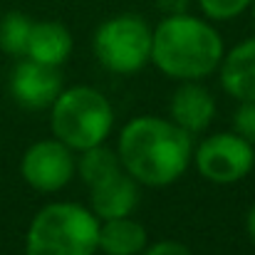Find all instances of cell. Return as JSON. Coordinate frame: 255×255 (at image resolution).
Listing matches in <instances>:
<instances>
[{"label": "cell", "mask_w": 255, "mask_h": 255, "mask_svg": "<svg viewBox=\"0 0 255 255\" xmlns=\"http://www.w3.org/2000/svg\"><path fill=\"white\" fill-rule=\"evenodd\" d=\"M47 112L52 136L67 144L75 154L107 144L117 124L114 104L92 85L65 87Z\"/></svg>", "instance_id": "277c9868"}, {"label": "cell", "mask_w": 255, "mask_h": 255, "mask_svg": "<svg viewBox=\"0 0 255 255\" xmlns=\"http://www.w3.org/2000/svg\"><path fill=\"white\" fill-rule=\"evenodd\" d=\"M149 246V233L134 216L109 218L99 223V253L102 255H141Z\"/></svg>", "instance_id": "4fadbf2b"}, {"label": "cell", "mask_w": 255, "mask_h": 255, "mask_svg": "<svg viewBox=\"0 0 255 255\" xmlns=\"http://www.w3.org/2000/svg\"><path fill=\"white\" fill-rule=\"evenodd\" d=\"M65 89L60 67L40 65L35 60L20 57L10 75V94L22 109H50L52 102Z\"/></svg>", "instance_id": "ba28073f"}, {"label": "cell", "mask_w": 255, "mask_h": 255, "mask_svg": "<svg viewBox=\"0 0 255 255\" xmlns=\"http://www.w3.org/2000/svg\"><path fill=\"white\" fill-rule=\"evenodd\" d=\"M20 176L37 193H57L77 176V154L55 136L32 141L22 151Z\"/></svg>", "instance_id": "52a82bcc"}, {"label": "cell", "mask_w": 255, "mask_h": 255, "mask_svg": "<svg viewBox=\"0 0 255 255\" xmlns=\"http://www.w3.org/2000/svg\"><path fill=\"white\" fill-rule=\"evenodd\" d=\"M32 17H27L20 10H10L0 17V50L15 60L25 57L27 52V40L32 30Z\"/></svg>", "instance_id": "9a60e30c"}, {"label": "cell", "mask_w": 255, "mask_h": 255, "mask_svg": "<svg viewBox=\"0 0 255 255\" xmlns=\"http://www.w3.org/2000/svg\"><path fill=\"white\" fill-rule=\"evenodd\" d=\"M141 255H193V253L181 241H156V243H149Z\"/></svg>", "instance_id": "ac0fdd59"}, {"label": "cell", "mask_w": 255, "mask_h": 255, "mask_svg": "<svg viewBox=\"0 0 255 255\" xmlns=\"http://www.w3.org/2000/svg\"><path fill=\"white\" fill-rule=\"evenodd\" d=\"M233 131L255 146V102H238L233 112Z\"/></svg>", "instance_id": "e0dca14e"}, {"label": "cell", "mask_w": 255, "mask_h": 255, "mask_svg": "<svg viewBox=\"0 0 255 255\" xmlns=\"http://www.w3.org/2000/svg\"><path fill=\"white\" fill-rule=\"evenodd\" d=\"M193 166L201 178L216 186H231L255 169V146L233 129L206 134L193 146Z\"/></svg>", "instance_id": "8992f818"}, {"label": "cell", "mask_w": 255, "mask_h": 255, "mask_svg": "<svg viewBox=\"0 0 255 255\" xmlns=\"http://www.w3.org/2000/svg\"><path fill=\"white\" fill-rule=\"evenodd\" d=\"M161 15H178V12H188L193 0H154Z\"/></svg>", "instance_id": "d6986e66"}, {"label": "cell", "mask_w": 255, "mask_h": 255, "mask_svg": "<svg viewBox=\"0 0 255 255\" xmlns=\"http://www.w3.org/2000/svg\"><path fill=\"white\" fill-rule=\"evenodd\" d=\"M201 10V15H206L213 22H226L233 20L243 12L251 10L253 0H193Z\"/></svg>", "instance_id": "2e32d148"}, {"label": "cell", "mask_w": 255, "mask_h": 255, "mask_svg": "<svg viewBox=\"0 0 255 255\" xmlns=\"http://www.w3.org/2000/svg\"><path fill=\"white\" fill-rule=\"evenodd\" d=\"M139 198H141V186L124 169L114 173L112 178L87 188V206L99 221L134 216Z\"/></svg>", "instance_id": "30bf717a"}, {"label": "cell", "mask_w": 255, "mask_h": 255, "mask_svg": "<svg viewBox=\"0 0 255 255\" xmlns=\"http://www.w3.org/2000/svg\"><path fill=\"white\" fill-rule=\"evenodd\" d=\"M251 15H253V25H255V0H253V5H251Z\"/></svg>", "instance_id": "44dd1931"}, {"label": "cell", "mask_w": 255, "mask_h": 255, "mask_svg": "<svg viewBox=\"0 0 255 255\" xmlns=\"http://www.w3.org/2000/svg\"><path fill=\"white\" fill-rule=\"evenodd\" d=\"M218 82L236 102H255V37H246L223 52Z\"/></svg>", "instance_id": "8fae6325"}, {"label": "cell", "mask_w": 255, "mask_h": 255, "mask_svg": "<svg viewBox=\"0 0 255 255\" xmlns=\"http://www.w3.org/2000/svg\"><path fill=\"white\" fill-rule=\"evenodd\" d=\"M114 149L122 169L146 188H166L183 178L193 164V136L169 117L139 114L129 119Z\"/></svg>", "instance_id": "6da1fadb"}, {"label": "cell", "mask_w": 255, "mask_h": 255, "mask_svg": "<svg viewBox=\"0 0 255 255\" xmlns=\"http://www.w3.org/2000/svg\"><path fill=\"white\" fill-rule=\"evenodd\" d=\"M226 42L206 15H161L151 40V65L176 82H203L218 72Z\"/></svg>", "instance_id": "7a4b0ae2"}, {"label": "cell", "mask_w": 255, "mask_h": 255, "mask_svg": "<svg viewBox=\"0 0 255 255\" xmlns=\"http://www.w3.org/2000/svg\"><path fill=\"white\" fill-rule=\"evenodd\" d=\"M119 171H122L119 154H117V149H112L107 144L77 151V176H80V181L85 183L87 188L112 178Z\"/></svg>", "instance_id": "5bb4252c"}, {"label": "cell", "mask_w": 255, "mask_h": 255, "mask_svg": "<svg viewBox=\"0 0 255 255\" xmlns=\"http://www.w3.org/2000/svg\"><path fill=\"white\" fill-rule=\"evenodd\" d=\"M151 40L154 27L141 15L122 12L99 22L92 35V50L107 72L131 77L151 65Z\"/></svg>", "instance_id": "5b68a950"}, {"label": "cell", "mask_w": 255, "mask_h": 255, "mask_svg": "<svg viewBox=\"0 0 255 255\" xmlns=\"http://www.w3.org/2000/svg\"><path fill=\"white\" fill-rule=\"evenodd\" d=\"M97 255H102V253H97Z\"/></svg>", "instance_id": "7402d4cb"}, {"label": "cell", "mask_w": 255, "mask_h": 255, "mask_svg": "<svg viewBox=\"0 0 255 255\" xmlns=\"http://www.w3.org/2000/svg\"><path fill=\"white\" fill-rule=\"evenodd\" d=\"M246 231H248V238L255 246V203L248 208V216H246Z\"/></svg>", "instance_id": "ffe728a7"}, {"label": "cell", "mask_w": 255, "mask_h": 255, "mask_svg": "<svg viewBox=\"0 0 255 255\" xmlns=\"http://www.w3.org/2000/svg\"><path fill=\"white\" fill-rule=\"evenodd\" d=\"M75 50V37L70 27L60 20H35L27 40V60H35L40 65L62 67Z\"/></svg>", "instance_id": "7c38bea8"}, {"label": "cell", "mask_w": 255, "mask_h": 255, "mask_svg": "<svg viewBox=\"0 0 255 255\" xmlns=\"http://www.w3.org/2000/svg\"><path fill=\"white\" fill-rule=\"evenodd\" d=\"M216 97L203 82H178L169 99V117L191 136L208 131L216 119Z\"/></svg>", "instance_id": "9c48e42d"}, {"label": "cell", "mask_w": 255, "mask_h": 255, "mask_svg": "<svg viewBox=\"0 0 255 255\" xmlns=\"http://www.w3.org/2000/svg\"><path fill=\"white\" fill-rule=\"evenodd\" d=\"M99 223L87 203H45L25 231V255H97Z\"/></svg>", "instance_id": "3957f363"}]
</instances>
